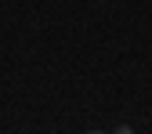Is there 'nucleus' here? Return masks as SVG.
Instances as JSON below:
<instances>
[{"mask_svg":"<svg viewBox=\"0 0 152 134\" xmlns=\"http://www.w3.org/2000/svg\"><path fill=\"white\" fill-rule=\"evenodd\" d=\"M87 134H109V130H87Z\"/></svg>","mask_w":152,"mask_h":134,"instance_id":"2","label":"nucleus"},{"mask_svg":"<svg viewBox=\"0 0 152 134\" xmlns=\"http://www.w3.org/2000/svg\"><path fill=\"white\" fill-rule=\"evenodd\" d=\"M116 134H130V127H120V130H116Z\"/></svg>","mask_w":152,"mask_h":134,"instance_id":"1","label":"nucleus"}]
</instances>
